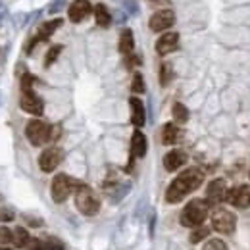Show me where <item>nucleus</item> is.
<instances>
[{
  "label": "nucleus",
  "instance_id": "nucleus-15",
  "mask_svg": "<svg viewBox=\"0 0 250 250\" xmlns=\"http://www.w3.org/2000/svg\"><path fill=\"white\" fill-rule=\"evenodd\" d=\"M185 162H187V154H185L183 150H171V152H167L166 158H164V167H166L167 171H175V169H179Z\"/></svg>",
  "mask_w": 250,
  "mask_h": 250
},
{
  "label": "nucleus",
  "instance_id": "nucleus-31",
  "mask_svg": "<svg viewBox=\"0 0 250 250\" xmlns=\"http://www.w3.org/2000/svg\"><path fill=\"white\" fill-rule=\"evenodd\" d=\"M46 249L48 250H63V247L56 241V239H50V241H46Z\"/></svg>",
  "mask_w": 250,
  "mask_h": 250
},
{
  "label": "nucleus",
  "instance_id": "nucleus-4",
  "mask_svg": "<svg viewBox=\"0 0 250 250\" xmlns=\"http://www.w3.org/2000/svg\"><path fill=\"white\" fill-rule=\"evenodd\" d=\"M81 183H77V181H73L71 177H67L65 173H60V175H56L54 179H52V187H50V192H52V200L54 202H65L67 200V196L71 194V192H75L77 187H79Z\"/></svg>",
  "mask_w": 250,
  "mask_h": 250
},
{
  "label": "nucleus",
  "instance_id": "nucleus-5",
  "mask_svg": "<svg viewBox=\"0 0 250 250\" xmlns=\"http://www.w3.org/2000/svg\"><path fill=\"white\" fill-rule=\"evenodd\" d=\"M25 135L29 139V143L35 146H41L44 145L46 141H50V127L41 122V120H31L27 127H25Z\"/></svg>",
  "mask_w": 250,
  "mask_h": 250
},
{
  "label": "nucleus",
  "instance_id": "nucleus-22",
  "mask_svg": "<svg viewBox=\"0 0 250 250\" xmlns=\"http://www.w3.org/2000/svg\"><path fill=\"white\" fill-rule=\"evenodd\" d=\"M29 233L25 231V229H21V227H18L16 231H14V243H16V247H20V249H23V247H27L29 245Z\"/></svg>",
  "mask_w": 250,
  "mask_h": 250
},
{
  "label": "nucleus",
  "instance_id": "nucleus-6",
  "mask_svg": "<svg viewBox=\"0 0 250 250\" xmlns=\"http://www.w3.org/2000/svg\"><path fill=\"white\" fill-rule=\"evenodd\" d=\"M212 225L219 233H233V229L237 225V216L225 208H218L212 214Z\"/></svg>",
  "mask_w": 250,
  "mask_h": 250
},
{
  "label": "nucleus",
  "instance_id": "nucleus-14",
  "mask_svg": "<svg viewBox=\"0 0 250 250\" xmlns=\"http://www.w3.org/2000/svg\"><path fill=\"white\" fill-rule=\"evenodd\" d=\"M129 106H131V122L135 127H143L146 122V116H145V106L139 98H129Z\"/></svg>",
  "mask_w": 250,
  "mask_h": 250
},
{
  "label": "nucleus",
  "instance_id": "nucleus-19",
  "mask_svg": "<svg viewBox=\"0 0 250 250\" xmlns=\"http://www.w3.org/2000/svg\"><path fill=\"white\" fill-rule=\"evenodd\" d=\"M94 18H96V23L100 27H108L110 21H112V16H110V12H108V8L104 4H98L94 8Z\"/></svg>",
  "mask_w": 250,
  "mask_h": 250
},
{
  "label": "nucleus",
  "instance_id": "nucleus-8",
  "mask_svg": "<svg viewBox=\"0 0 250 250\" xmlns=\"http://www.w3.org/2000/svg\"><path fill=\"white\" fill-rule=\"evenodd\" d=\"M173 23H175V14H173L171 10H160V12H156V14L150 18V21H148L150 29L156 33L169 29Z\"/></svg>",
  "mask_w": 250,
  "mask_h": 250
},
{
  "label": "nucleus",
  "instance_id": "nucleus-7",
  "mask_svg": "<svg viewBox=\"0 0 250 250\" xmlns=\"http://www.w3.org/2000/svg\"><path fill=\"white\" fill-rule=\"evenodd\" d=\"M225 200L237 208H249L250 206V187L239 185V187L229 188L225 192Z\"/></svg>",
  "mask_w": 250,
  "mask_h": 250
},
{
  "label": "nucleus",
  "instance_id": "nucleus-16",
  "mask_svg": "<svg viewBox=\"0 0 250 250\" xmlns=\"http://www.w3.org/2000/svg\"><path fill=\"white\" fill-rule=\"evenodd\" d=\"M62 25V20H52V21H46V23H42L41 25V29H39V33H37V37L31 41V44H29V50H31L33 46L37 44V42H41V41H46L52 33L56 31L58 27Z\"/></svg>",
  "mask_w": 250,
  "mask_h": 250
},
{
  "label": "nucleus",
  "instance_id": "nucleus-24",
  "mask_svg": "<svg viewBox=\"0 0 250 250\" xmlns=\"http://www.w3.org/2000/svg\"><path fill=\"white\" fill-rule=\"evenodd\" d=\"M208 235H210V227H202V225H200V227H196V231L190 233V243L196 245V243H200L202 239H206Z\"/></svg>",
  "mask_w": 250,
  "mask_h": 250
},
{
  "label": "nucleus",
  "instance_id": "nucleus-11",
  "mask_svg": "<svg viewBox=\"0 0 250 250\" xmlns=\"http://www.w3.org/2000/svg\"><path fill=\"white\" fill-rule=\"evenodd\" d=\"M89 14H91V2H89V0H75V2L69 6V10H67V16H69V20H71L73 23L83 21Z\"/></svg>",
  "mask_w": 250,
  "mask_h": 250
},
{
  "label": "nucleus",
  "instance_id": "nucleus-2",
  "mask_svg": "<svg viewBox=\"0 0 250 250\" xmlns=\"http://www.w3.org/2000/svg\"><path fill=\"white\" fill-rule=\"evenodd\" d=\"M208 216V202L194 198L190 200L181 212V225L185 227H200Z\"/></svg>",
  "mask_w": 250,
  "mask_h": 250
},
{
  "label": "nucleus",
  "instance_id": "nucleus-10",
  "mask_svg": "<svg viewBox=\"0 0 250 250\" xmlns=\"http://www.w3.org/2000/svg\"><path fill=\"white\" fill-rule=\"evenodd\" d=\"M60 160H62V152L52 146V148H46V150L41 154L39 166H41V169H42L44 173H50V171H54V169L58 167Z\"/></svg>",
  "mask_w": 250,
  "mask_h": 250
},
{
  "label": "nucleus",
  "instance_id": "nucleus-9",
  "mask_svg": "<svg viewBox=\"0 0 250 250\" xmlns=\"http://www.w3.org/2000/svg\"><path fill=\"white\" fill-rule=\"evenodd\" d=\"M20 106H21V110H25L27 114H33V116H42V110H44L42 100L33 93V91H29V93H21Z\"/></svg>",
  "mask_w": 250,
  "mask_h": 250
},
{
  "label": "nucleus",
  "instance_id": "nucleus-12",
  "mask_svg": "<svg viewBox=\"0 0 250 250\" xmlns=\"http://www.w3.org/2000/svg\"><path fill=\"white\" fill-rule=\"evenodd\" d=\"M177 46H179V35L177 33H166L156 41V52L162 56L173 52Z\"/></svg>",
  "mask_w": 250,
  "mask_h": 250
},
{
  "label": "nucleus",
  "instance_id": "nucleus-21",
  "mask_svg": "<svg viewBox=\"0 0 250 250\" xmlns=\"http://www.w3.org/2000/svg\"><path fill=\"white\" fill-rule=\"evenodd\" d=\"M173 118H175L177 124H185V122L188 120L187 106L181 104V102H175V104H173Z\"/></svg>",
  "mask_w": 250,
  "mask_h": 250
},
{
  "label": "nucleus",
  "instance_id": "nucleus-25",
  "mask_svg": "<svg viewBox=\"0 0 250 250\" xmlns=\"http://www.w3.org/2000/svg\"><path fill=\"white\" fill-rule=\"evenodd\" d=\"M202 250H229V249H227V245L221 239H208Z\"/></svg>",
  "mask_w": 250,
  "mask_h": 250
},
{
  "label": "nucleus",
  "instance_id": "nucleus-3",
  "mask_svg": "<svg viewBox=\"0 0 250 250\" xmlns=\"http://www.w3.org/2000/svg\"><path fill=\"white\" fill-rule=\"evenodd\" d=\"M75 204H77V210L85 216H94L98 210H100V200L98 196L94 194L93 188H89L87 185H79L75 190Z\"/></svg>",
  "mask_w": 250,
  "mask_h": 250
},
{
  "label": "nucleus",
  "instance_id": "nucleus-1",
  "mask_svg": "<svg viewBox=\"0 0 250 250\" xmlns=\"http://www.w3.org/2000/svg\"><path fill=\"white\" fill-rule=\"evenodd\" d=\"M204 181V175L200 169L196 167H190V169H185L169 187L166 190V200L169 204H175V202H181L188 192L196 190V188L202 185Z\"/></svg>",
  "mask_w": 250,
  "mask_h": 250
},
{
  "label": "nucleus",
  "instance_id": "nucleus-32",
  "mask_svg": "<svg viewBox=\"0 0 250 250\" xmlns=\"http://www.w3.org/2000/svg\"><path fill=\"white\" fill-rule=\"evenodd\" d=\"M0 250H12V249H6V247H0Z\"/></svg>",
  "mask_w": 250,
  "mask_h": 250
},
{
  "label": "nucleus",
  "instance_id": "nucleus-29",
  "mask_svg": "<svg viewBox=\"0 0 250 250\" xmlns=\"http://www.w3.org/2000/svg\"><path fill=\"white\" fill-rule=\"evenodd\" d=\"M14 241V233L8 227H0V243H10Z\"/></svg>",
  "mask_w": 250,
  "mask_h": 250
},
{
  "label": "nucleus",
  "instance_id": "nucleus-18",
  "mask_svg": "<svg viewBox=\"0 0 250 250\" xmlns=\"http://www.w3.org/2000/svg\"><path fill=\"white\" fill-rule=\"evenodd\" d=\"M181 139V129L175 124H166L162 129V143L164 145H175Z\"/></svg>",
  "mask_w": 250,
  "mask_h": 250
},
{
  "label": "nucleus",
  "instance_id": "nucleus-27",
  "mask_svg": "<svg viewBox=\"0 0 250 250\" xmlns=\"http://www.w3.org/2000/svg\"><path fill=\"white\" fill-rule=\"evenodd\" d=\"M131 89H133V93H145V81H143V75L141 73H135Z\"/></svg>",
  "mask_w": 250,
  "mask_h": 250
},
{
  "label": "nucleus",
  "instance_id": "nucleus-28",
  "mask_svg": "<svg viewBox=\"0 0 250 250\" xmlns=\"http://www.w3.org/2000/svg\"><path fill=\"white\" fill-rule=\"evenodd\" d=\"M37 79L33 77V75H29V73H25L23 77H21V93H29V91H33V83H35Z\"/></svg>",
  "mask_w": 250,
  "mask_h": 250
},
{
  "label": "nucleus",
  "instance_id": "nucleus-13",
  "mask_svg": "<svg viewBox=\"0 0 250 250\" xmlns=\"http://www.w3.org/2000/svg\"><path fill=\"white\" fill-rule=\"evenodd\" d=\"M225 192H227V185L223 179H214L210 185H208V190H206V202H221L225 200Z\"/></svg>",
  "mask_w": 250,
  "mask_h": 250
},
{
  "label": "nucleus",
  "instance_id": "nucleus-30",
  "mask_svg": "<svg viewBox=\"0 0 250 250\" xmlns=\"http://www.w3.org/2000/svg\"><path fill=\"white\" fill-rule=\"evenodd\" d=\"M12 219H14V212L12 210H6V208L0 210V221H12Z\"/></svg>",
  "mask_w": 250,
  "mask_h": 250
},
{
  "label": "nucleus",
  "instance_id": "nucleus-17",
  "mask_svg": "<svg viewBox=\"0 0 250 250\" xmlns=\"http://www.w3.org/2000/svg\"><path fill=\"white\" fill-rule=\"evenodd\" d=\"M146 154V137L141 131H135L131 137V156L143 158Z\"/></svg>",
  "mask_w": 250,
  "mask_h": 250
},
{
  "label": "nucleus",
  "instance_id": "nucleus-20",
  "mask_svg": "<svg viewBox=\"0 0 250 250\" xmlns=\"http://www.w3.org/2000/svg\"><path fill=\"white\" fill-rule=\"evenodd\" d=\"M133 46H135V41H133V33L131 29H125L120 37V52L122 54H131L133 52Z\"/></svg>",
  "mask_w": 250,
  "mask_h": 250
},
{
  "label": "nucleus",
  "instance_id": "nucleus-26",
  "mask_svg": "<svg viewBox=\"0 0 250 250\" xmlns=\"http://www.w3.org/2000/svg\"><path fill=\"white\" fill-rule=\"evenodd\" d=\"M171 75H173V73H171V65H169V63H164L162 69H160V83H162V85H167V83L171 81Z\"/></svg>",
  "mask_w": 250,
  "mask_h": 250
},
{
  "label": "nucleus",
  "instance_id": "nucleus-23",
  "mask_svg": "<svg viewBox=\"0 0 250 250\" xmlns=\"http://www.w3.org/2000/svg\"><path fill=\"white\" fill-rule=\"evenodd\" d=\"M62 48H63L62 44H54V46H52V48L46 52V58H44V65H46V67H48V65H52V63L56 62V58L60 56Z\"/></svg>",
  "mask_w": 250,
  "mask_h": 250
}]
</instances>
